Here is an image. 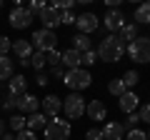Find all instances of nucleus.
I'll use <instances>...</instances> for the list:
<instances>
[{"label":"nucleus","mask_w":150,"mask_h":140,"mask_svg":"<svg viewBox=\"0 0 150 140\" xmlns=\"http://www.w3.org/2000/svg\"><path fill=\"white\" fill-rule=\"evenodd\" d=\"M38 108H40V100H38L35 95H30V93H25V95L18 98V113H38Z\"/></svg>","instance_id":"nucleus-13"},{"label":"nucleus","mask_w":150,"mask_h":140,"mask_svg":"<svg viewBox=\"0 0 150 140\" xmlns=\"http://www.w3.org/2000/svg\"><path fill=\"white\" fill-rule=\"evenodd\" d=\"M45 63H48V58H45V53H40V50H35V53H33V58H30V65H33V68L38 70V73H40V70L45 68Z\"/></svg>","instance_id":"nucleus-26"},{"label":"nucleus","mask_w":150,"mask_h":140,"mask_svg":"<svg viewBox=\"0 0 150 140\" xmlns=\"http://www.w3.org/2000/svg\"><path fill=\"white\" fill-rule=\"evenodd\" d=\"M63 83H65V88H68L70 93H80V90H85V88H90L93 75L85 68H75V70H68V73H65Z\"/></svg>","instance_id":"nucleus-2"},{"label":"nucleus","mask_w":150,"mask_h":140,"mask_svg":"<svg viewBox=\"0 0 150 140\" xmlns=\"http://www.w3.org/2000/svg\"><path fill=\"white\" fill-rule=\"evenodd\" d=\"M70 123L68 120H63V118H50L48 120V125H45V130H43V135H45V140H68L70 138Z\"/></svg>","instance_id":"nucleus-4"},{"label":"nucleus","mask_w":150,"mask_h":140,"mask_svg":"<svg viewBox=\"0 0 150 140\" xmlns=\"http://www.w3.org/2000/svg\"><path fill=\"white\" fill-rule=\"evenodd\" d=\"M35 80H38V85H40V88H45V85L50 83V78H48V75H43V73H38V78H35Z\"/></svg>","instance_id":"nucleus-40"},{"label":"nucleus","mask_w":150,"mask_h":140,"mask_svg":"<svg viewBox=\"0 0 150 140\" xmlns=\"http://www.w3.org/2000/svg\"><path fill=\"white\" fill-rule=\"evenodd\" d=\"M45 8H48V5H45L43 0H30V5H28V10H30L33 15H35V13H38V15H40V13H43Z\"/></svg>","instance_id":"nucleus-34"},{"label":"nucleus","mask_w":150,"mask_h":140,"mask_svg":"<svg viewBox=\"0 0 150 140\" xmlns=\"http://www.w3.org/2000/svg\"><path fill=\"white\" fill-rule=\"evenodd\" d=\"M50 73H53V78H65V73H68V70H65L63 65H58V68H50Z\"/></svg>","instance_id":"nucleus-39"},{"label":"nucleus","mask_w":150,"mask_h":140,"mask_svg":"<svg viewBox=\"0 0 150 140\" xmlns=\"http://www.w3.org/2000/svg\"><path fill=\"white\" fill-rule=\"evenodd\" d=\"M3 140H15V135H8L5 133V135H3Z\"/></svg>","instance_id":"nucleus-42"},{"label":"nucleus","mask_w":150,"mask_h":140,"mask_svg":"<svg viewBox=\"0 0 150 140\" xmlns=\"http://www.w3.org/2000/svg\"><path fill=\"white\" fill-rule=\"evenodd\" d=\"M123 83H125V88H128V90H133V88L140 83V75L135 73V70H128V73L123 75Z\"/></svg>","instance_id":"nucleus-27"},{"label":"nucleus","mask_w":150,"mask_h":140,"mask_svg":"<svg viewBox=\"0 0 150 140\" xmlns=\"http://www.w3.org/2000/svg\"><path fill=\"white\" fill-rule=\"evenodd\" d=\"M138 105H140V98H138V93L135 90H128L125 95H120V110L123 113H135L138 110Z\"/></svg>","instance_id":"nucleus-14"},{"label":"nucleus","mask_w":150,"mask_h":140,"mask_svg":"<svg viewBox=\"0 0 150 140\" xmlns=\"http://www.w3.org/2000/svg\"><path fill=\"white\" fill-rule=\"evenodd\" d=\"M148 140H150V130H148Z\"/></svg>","instance_id":"nucleus-43"},{"label":"nucleus","mask_w":150,"mask_h":140,"mask_svg":"<svg viewBox=\"0 0 150 140\" xmlns=\"http://www.w3.org/2000/svg\"><path fill=\"white\" fill-rule=\"evenodd\" d=\"M85 98L80 95V93H70L68 98L63 100V113L68 115V120H78L85 115Z\"/></svg>","instance_id":"nucleus-5"},{"label":"nucleus","mask_w":150,"mask_h":140,"mask_svg":"<svg viewBox=\"0 0 150 140\" xmlns=\"http://www.w3.org/2000/svg\"><path fill=\"white\" fill-rule=\"evenodd\" d=\"M15 140H38V138H35V133H33V130L25 128V130H20V133L15 135Z\"/></svg>","instance_id":"nucleus-38"},{"label":"nucleus","mask_w":150,"mask_h":140,"mask_svg":"<svg viewBox=\"0 0 150 140\" xmlns=\"http://www.w3.org/2000/svg\"><path fill=\"white\" fill-rule=\"evenodd\" d=\"M10 50H13V43H10V38L0 35V55H8Z\"/></svg>","instance_id":"nucleus-35"},{"label":"nucleus","mask_w":150,"mask_h":140,"mask_svg":"<svg viewBox=\"0 0 150 140\" xmlns=\"http://www.w3.org/2000/svg\"><path fill=\"white\" fill-rule=\"evenodd\" d=\"M5 128H8V123H5V120H0V140H3V135H5Z\"/></svg>","instance_id":"nucleus-41"},{"label":"nucleus","mask_w":150,"mask_h":140,"mask_svg":"<svg viewBox=\"0 0 150 140\" xmlns=\"http://www.w3.org/2000/svg\"><path fill=\"white\" fill-rule=\"evenodd\" d=\"M80 58H83V55L78 53V50L68 48V50L63 53V68H65V70H75V68H80Z\"/></svg>","instance_id":"nucleus-18"},{"label":"nucleus","mask_w":150,"mask_h":140,"mask_svg":"<svg viewBox=\"0 0 150 140\" xmlns=\"http://www.w3.org/2000/svg\"><path fill=\"white\" fill-rule=\"evenodd\" d=\"M8 93L15 95V98L25 95V93H28V80H25V75H13L10 80H8Z\"/></svg>","instance_id":"nucleus-16"},{"label":"nucleus","mask_w":150,"mask_h":140,"mask_svg":"<svg viewBox=\"0 0 150 140\" xmlns=\"http://www.w3.org/2000/svg\"><path fill=\"white\" fill-rule=\"evenodd\" d=\"M85 115H88L90 120H95V123H98V120H105V115H108V108L103 105L100 100H90V103L85 105Z\"/></svg>","instance_id":"nucleus-15"},{"label":"nucleus","mask_w":150,"mask_h":140,"mask_svg":"<svg viewBox=\"0 0 150 140\" xmlns=\"http://www.w3.org/2000/svg\"><path fill=\"white\" fill-rule=\"evenodd\" d=\"M135 25H150V3L135 8Z\"/></svg>","instance_id":"nucleus-22"},{"label":"nucleus","mask_w":150,"mask_h":140,"mask_svg":"<svg viewBox=\"0 0 150 140\" xmlns=\"http://www.w3.org/2000/svg\"><path fill=\"white\" fill-rule=\"evenodd\" d=\"M103 138H105V140H125L123 123H115V120L105 123V125H103Z\"/></svg>","instance_id":"nucleus-12"},{"label":"nucleus","mask_w":150,"mask_h":140,"mask_svg":"<svg viewBox=\"0 0 150 140\" xmlns=\"http://www.w3.org/2000/svg\"><path fill=\"white\" fill-rule=\"evenodd\" d=\"M103 25H105V30H110V33H115V30H123V25H125V15H123V10L120 8H115V10H108L105 13V18H103Z\"/></svg>","instance_id":"nucleus-9"},{"label":"nucleus","mask_w":150,"mask_h":140,"mask_svg":"<svg viewBox=\"0 0 150 140\" xmlns=\"http://www.w3.org/2000/svg\"><path fill=\"white\" fill-rule=\"evenodd\" d=\"M108 93H110V95H125V93H128V88H125V83H123V78H112L110 83H108Z\"/></svg>","instance_id":"nucleus-25"},{"label":"nucleus","mask_w":150,"mask_h":140,"mask_svg":"<svg viewBox=\"0 0 150 140\" xmlns=\"http://www.w3.org/2000/svg\"><path fill=\"white\" fill-rule=\"evenodd\" d=\"M40 105H43V113L48 115V118H58V113L63 110V100H60L58 95H45L43 100H40Z\"/></svg>","instance_id":"nucleus-11"},{"label":"nucleus","mask_w":150,"mask_h":140,"mask_svg":"<svg viewBox=\"0 0 150 140\" xmlns=\"http://www.w3.org/2000/svg\"><path fill=\"white\" fill-rule=\"evenodd\" d=\"M125 53H128L130 58L135 60V63L148 65V63H150V38H145V35H138V38H135L133 43L125 48Z\"/></svg>","instance_id":"nucleus-3"},{"label":"nucleus","mask_w":150,"mask_h":140,"mask_svg":"<svg viewBox=\"0 0 150 140\" xmlns=\"http://www.w3.org/2000/svg\"><path fill=\"white\" fill-rule=\"evenodd\" d=\"M0 8H3V3H0Z\"/></svg>","instance_id":"nucleus-44"},{"label":"nucleus","mask_w":150,"mask_h":140,"mask_svg":"<svg viewBox=\"0 0 150 140\" xmlns=\"http://www.w3.org/2000/svg\"><path fill=\"white\" fill-rule=\"evenodd\" d=\"M45 58H48V65H50V68H58V65H63V53H60L58 48H55V50H50V53L45 55Z\"/></svg>","instance_id":"nucleus-28"},{"label":"nucleus","mask_w":150,"mask_h":140,"mask_svg":"<svg viewBox=\"0 0 150 140\" xmlns=\"http://www.w3.org/2000/svg\"><path fill=\"white\" fill-rule=\"evenodd\" d=\"M48 115L45 113H33L28 115V130H33V133H38V130H45V125H48Z\"/></svg>","instance_id":"nucleus-19"},{"label":"nucleus","mask_w":150,"mask_h":140,"mask_svg":"<svg viewBox=\"0 0 150 140\" xmlns=\"http://www.w3.org/2000/svg\"><path fill=\"white\" fill-rule=\"evenodd\" d=\"M125 140H148V133H143V130H128L125 133Z\"/></svg>","instance_id":"nucleus-33"},{"label":"nucleus","mask_w":150,"mask_h":140,"mask_svg":"<svg viewBox=\"0 0 150 140\" xmlns=\"http://www.w3.org/2000/svg\"><path fill=\"white\" fill-rule=\"evenodd\" d=\"M100 18L95 15V13H80L78 15V20H75V28H78V33L80 35H90V33L98 30V25H100Z\"/></svg>","instance_id":"nucleus-8"},{"label":"nucleus","mask_w":150,"mask_h":140,"mask_svg":"<svg viewBox=\"0 0 150 140\" xmlns=\"http://www.w3.org/2000/svg\"><path fill=\"white\" fill-rule=\"evenodd\" d=\"M125 48H128V45H125L118 35H108V38L100 40V45H98V60H103V63H120L123 55H125Z\"/></svg>","instance_id":"nucleus-1"},{"label":"nucleus","mask_w":150,"mask_h":140,"mask_svg":"<svg viewBox=\"0 0 150 140\" xmlns=\"http://www.w3.org/2000/svg\"><path fill=\"white\" fill-rule=\"evenodd\" d=\"M40 23H43L45 30H53L55 33V28L63 25V23H60V10H55L53 5H48L43 13H40Z\"/></svg>","instance_id":"nucleus-10"},{"label":"nucleus","mask_w":150,"mask_h":140,"mask_svg":"<svg viewBox=\"0 0 150 140\" xmlns=\"http://www.w3.org/2000/svg\"><path fill=\"white\" fill-rule=\"evenodd\" d=\"M85 140H105L103 138V128H90L85 133Z\"/></svg>","instance_id":"nucleus-36"},{"label":"nucleus","mask_w":150,"mask_h":140,"mask_svg":"<svg viewBox=\"0 0 150 140\" xmlns=\"http://www.w3.org/2000/svg\"><path fill=\"white\" fill-rule=\"evenodd\" d=\"M98 63V53L95 50H88V53H83V58H80V68L85 65V68H90V65H95Z\"/></svg>","instance_id":"nucleus-29"},{"label":"nucleus","mask_w":150,"mask_h":140,"mask_svg":"<svg viewBox=\"0 0 150 140\" xmlns=\"http://www.w3.org/2000/svg\"><path fill=\"white\" fill-rule=\"evenodd\" d=\"M13 78V60L8 55H0V80H10Z\"/></svg>","instance_id":"nucleus-24"},{"label":"nucleus","mask_w":150,"mask_h":140,"mask_svg":"<svg viewBox=\"0 0 150 140\" xmlns=\"http://www.w3.org/2000/svg\"><path fill=\"white\" fill-rule=\"evenodd\" d=\"M140 123V115L138 113H130L128 118H125V123H123V128H125V133H128V130H135V125Z\"/></svg>","instance_id":"nucleus-30"},{"label":"nucleus","mask_w":150,"mask_h":140,"mask_svg":"<svg viewBox=\"0 0 150 140\" xmlns=\"http://www.w3.org/2000/svg\"><path fill=\"white\" fill-rule=\"evenodd\" d=\"M70 48L73 50H78V53H88V50H93V43H90V38H88V35H80V33H78V35H75L73 38V45H70Z\"/></svg>","instance_id":"nucleus-21"},{"label":"nucleus","mask_w":150,"mask_h":140,"mask_svg":"<svg viewBox=\"0 0 150 140\" xmlns=\"http://www.w3.org/2000/svg\"><path fill=\"white\" fill-rule=\"evenodd\" d=\"M3 110H18V98L8 93V95L3 98Z\"/></svg>","instance_id":"nucleus-31"},{"label":"nucleus","mask_w":150,"mask_h":140,"mask_svg":"<svg viewBox=\"0 0 150 140\" xmlns=\"http://www.w3.org/2000/svg\"><path fill=\"white\" fill-rule=\"evenodd\" d=\"M75 20H78V18H75L73 10H63L60 13V23H63V25H75Z\"/></svg>","instance_id":"nucleus-32"},{"label":"nucleus","mask_w":150,"mask_h":140,"mask_svg":"<svg viewBox=\"0 0 150 140\" xmlns=\"http://www.w3.org/2000/svg\"><path fill=\"white\" fill-rule=\"evenodd\" d=\"M8 128H10L13 130V133H20V130H25L28 128V118H25V115H23V113H15V115H13V118L10 120H8Z\"/></svg>","instance_id":"nucleus-23"},{"label":"nucleus","mask_w":150,"mask_h":140,"mask_svg":"<svg viewBox=\"0 0 150 140\" xmlns=\"http://www.w3.org/2000/svg\"><path fill=\"white\" fill-rule=\"evenodd\" d=\"M13 53L18 55V60H30L33 58V43L30 40H15L13 43Z\"/></svg>","instance_id":"nucleus-17"},{"label":"nucleus","mask_w":150,"mask_h":140,"mask_svg":"<svg viewBox=\"0 0 150 140\" xmlns=\"http://www.w3.org/2000/svg\"><path fill=\"white\" fill-rule=\"evenodd\" d=\"M140 120H143V123H148L150 125V103H145V105H143V108H140Z\"/></svg>","instance_id":"nucleus-37"},{"label":"nucleus","mask_w":150,"mask_h":140,"mask_svg":"<svg viewBox=\"0 0 150 140\" xmlns=\"http://www.w3.org/2000/svg\"><path fill=\"white\" fill-rule=\"evenodd\" d=\"M33 20H35V15H33L28 8H23V5H15L10 10V18H8L10 28H15V30H25V28H30Z\"/></svg>","instance_id":"nucleus-7"},{"label":"nucleus","mask_w":150,"mask_h":140,"mask_svg":"<svg viewBox=\"0 0 150 140\" xmlns=\"http://www.w3.org/2000/svg\"><path fill=\"white\" fill-rule=\"evenodd\" d=\"M118 38L123 40L125 45H130L135 38H138V25H135V23H125V25H123V30L118 33Z\"/></svg>","instance_id":"nucleus-20"},{"label":"nucleus","mask_w":150,"mask_h":140,"mask_svg":"<svg viewBox=\"0 0 150 140\" xmlns=\"http://www.w3.org/2000/svg\"><path fill=\"white\" fill-rule=\"evenodd\" d=\"M30 43L35 45L40 53L48 55L50 50H55V45H58V35H55L53 30H45V28H40V30H35V35L30 38Z\"/></svg>","instance_id":"nucleus-6"}]
</instances>
